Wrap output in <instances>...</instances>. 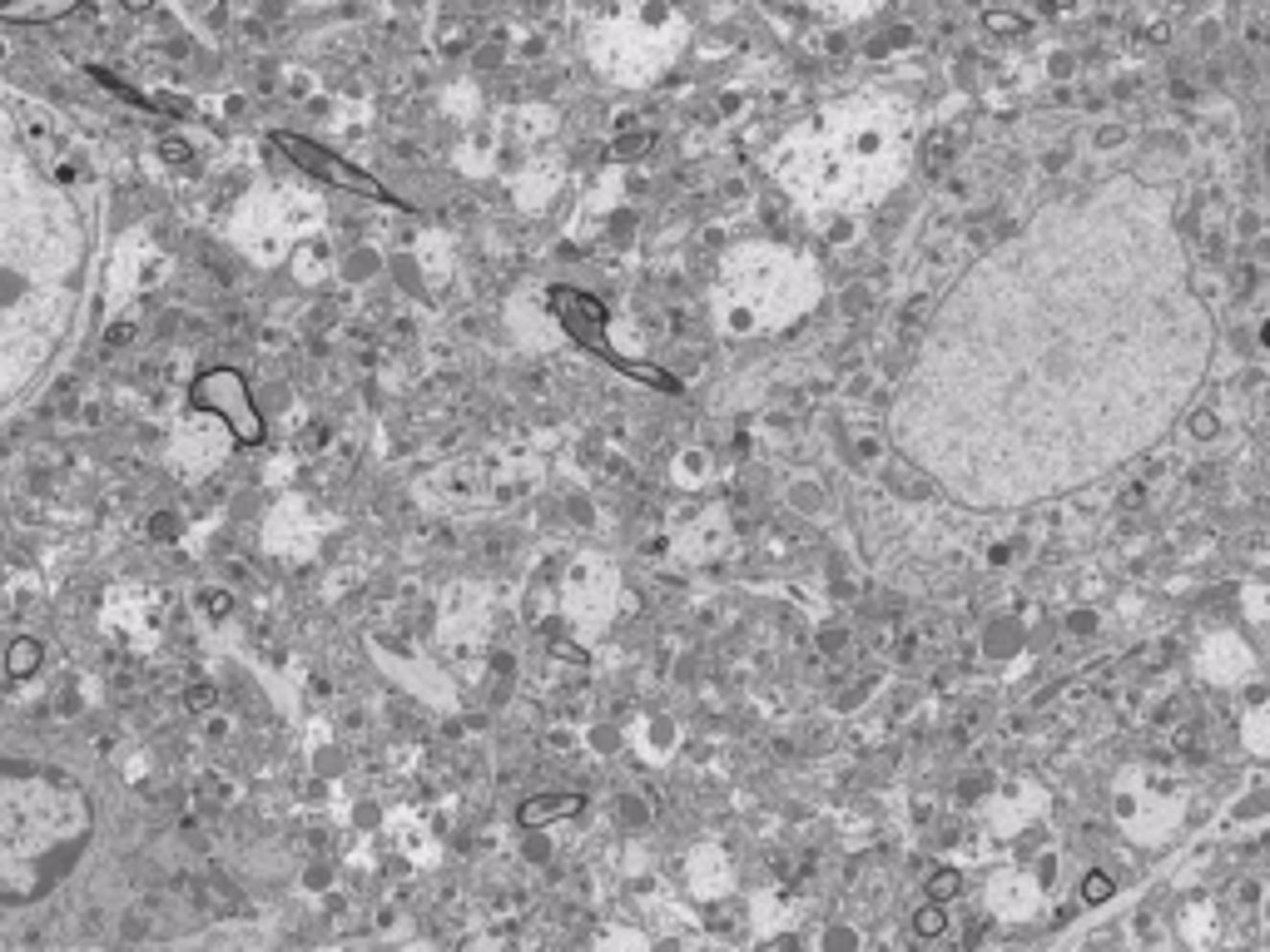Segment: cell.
<instances>
[{"label":"cell","instance_id":"16","mask_svg":"<svg viewBox=\"0 0 1270 952\" xmlns=\"http://www.w3.org/2000/svg\"><path fill=\"white\" fill-rule=\"evenodd\" d=\"M1047 6H1052V11H1067V6H1072V0H1047Z\"/></svg>","mask_w":1270,"mask_h":952},{"label":"cell","instance_id":"4","mask_svg":"<svg viewBox=\"0 0 1270 952\" xmlns=\"http://www.w3.org/2000/svg\"><path fill=\"white\" fill-rule=\"evenodd\" d=\"M581 809H586L581 794H541V799H527L522 809H516V824H522V828H541V824L571 819V814H581Z\"/></svg>","mask_w":1270,"mask_h":952},{"label":"cell","instance_id":"14","mask_svg":"<svg viewBox=\"0 0 1270 952\" xmlns=\"http://www.w3.org/2000/svg\"><path fill=\"white\" fill-rule=\"evenodd\" d=\"M204 605H209L214 615H223V611H228V595H223V591H209V600H204Z\"/></svg>","mask_w":1270,"mask_h":952},{"label":"cell","instance_id":"8","mask_svg":"<svg viewBox=\"0 0 1270 952\" xmlns=\"http://www.w3.org/2000/svg\"><path fill=\"white\" fill-rule=\"evenodd\" d=\"M943 928H948V913H943V903H929V908H923V913L913 917V933H918V938H938Z\"/></svg>","mask_w":1270,"mask_h":952},{"label":"cell","instance_id":"10","mask_svg":"<svg viewBox=\"0 0 1270 952\" xmlns=\"http://www.w3.org/2000/svg\"><path fill=\"white\" fill-rule=\"evenodd\" d=\"M988 31H1002V35H1013V31H1023V20H1018V15H988Z\"/></svg>","mask_w":1270,"mask_h":952},{"label":"cell","instance_id":"7","mask_svg":"<svg viewBox=\"0 0 1270 952\" xmlns=\"http://www.w3.org/2000/svg\"><path fill=\"white\" fill-rule=\"evenodd\" d=\"M958 893H963V873L938 869V873L929 878V898H933V903H948V898H958Z\"/></svg>","mask_w":1270,"mask_h":952},{"label":"cell","instance_id":"13","mask_svg":"<svg viewBox=\"0 0 1270 952\" xmlns=\"http://www.w3.org/2000/svg\"><path fill=\"white\" fill-rule=\"evenodd\" d=\"M134 337V328L129 323H120V328H109V348H120V342H129Z\"/></svg>","mask_w":1270,"mask_h":952},{"label":"cell","instance_id":"5","mask_svg":"<svg viewBox=\"0 0 1270 952\" xmlns=\"http://www.w3.org/2000/svg\"><path fill=\"white\" fill-rule=\"evenodd\" d=\"M80 6V0H6L0 6V20H20V25H45V20H60Z\"/></svg>","mask_w":1270,"mask_h":952},{"label":"cell","instance_id":"11","mask_svg":"<svg viewBox=\"0 0 1270 952\" xmlns=\"http://www.w3.org/2000/svg\"><path fill=\"white\" fill-rule=\"evenodd\" d=\"M159 150H164V159H175V164H184V159H189V144H184V139H164Z\"/></svg>","mask_w":1270,"mask_h":952},{"label":"cell","instance_id":"6","mask_svg":"<svg viewBox=\"0 0 1270 952\" xmlns=\"http://www.w3.org/2000/svg\"><path fill=\"white\" fill-rule=\"evenodd\" d=\"M40 660H45L40 640H35V635H20V640L6 650V670H11L15 680H25V675H35V670H40Z\"/></svg>","mask_w":1270,"mask_h":952},{"label":"cell","instance_id":"3","mask_svg":"<svg viewBox=\"0 0 1270 952\" xmlns=\"http://www.w3.org/2000/svg\"><path fill=\"white\" fill-rule=\"evenodd\" d=\"M552 308H561V313H566L561 323H566L576 337H581L586 348H600V358H605V362L616 358V348L605 342V308H600L596 298H586V293H571V288H556V293H552Z\"/></svg>","mask_w":1270,"mask_h":952},{"label":"cell","instance_id":"2","mask_svg":"<svg viewBox=\"0 0 1270 952\" xmlns=\"http://www.w3.org/2000/svg\"><path fill=\"white\" fill-rule=\"evenodd\" d=\"M273 144L278 150L294 159L298 169H308V174H318V179H328V184H338V189H353V194H367V198H383L388 204V189L372 179V174H363V169H353V164H342V159H333L328 150H318V144H308V139H298V134H273Z\"/></svg>","mask_w":1270,"mask_h":952},{"label":"cell","instance_id":"15","mask_svg":"<svg viewBox=\"0 0 1270 952\" xmlns=\"http://www.w3.org/2000/svg\"><path fill=\"white\" fill-rule=\"evenodd\" d=\"M125 6H129V11H150V6H154V0H125Z\"/></svg>","mask_w":1270,"mask_h":952},{"label":"cell","instance_id":"1","mask_svg":"<svg viewBox=\"0 0 1270 952\" xmlns=\"http://www.w3.org/2000/svg\"><path fill=\"white\" fill-rule=\"evenodd\" d=\"M189 402H194L199 412H214V417H223V427L234 431V437H239L244 447L264 442V417H258L253 397H248V383L239 378L234 367H214V372H204V378L194 383Z\"/></svg>","mask_w":1270,"mask_h":952},{"label":"cell","instance_id":"12","mask_svg":"<svg viewBox=\"0 0 1270 952\" xmlns=\"http://www.w3.org/2000/svg\"><path fill=\"white\" fill-rule=\"evenodd\" d=\"M209 705H214V689L209 685H194L189 689V709H209Z\"/></svg>","mask_w":1270,"mask_h":952},{"label":"cell","instance_id":"9","mask_svg":"<svg viewBox=\"0 0 1270 952\" xmlns=\"http://www.w3.org/2000/svg\"><path fill=\"white\" fill-rule=\"evenodd\" d=\"M1082 898H1087V903H1107V898H1112V878H1107V873H1087Z\"/></svg>","mask_w":1270,"mask_h":952}]
</instances>
